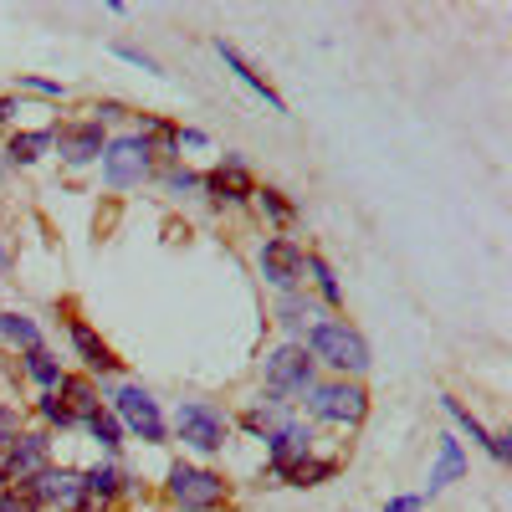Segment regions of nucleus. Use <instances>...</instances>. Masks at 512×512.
<instances>
[{"mask_svg":"<svg viewBox=\"0 0 512 512\" xmlns=\"http://www.w3.org/2000/svg\"><path fill=\"white\" fill-rule=\"evenodd\" d=\"M159 180H164L169 195H200V175H195V169H185V164H169Z\"/></svg>","mask_w":512,"mask_h":512,"instance_id":"28","label":"nucleus"},{"mask_svg":"<svg viewBox=\"0 0 512 512\" xmlns=\"http://www.w3.org/2000/svg\"><path fill=\"white\" fill-rule=\"evenodd\" d=\"M0 338H6V344H16V349H41V328L26 318V313H0Z\"/></svg>","mask_w":512,"mask_h":512,"instance_id":"22","label":"nucleus"},{"mask_svg":"<svg viewBox=\"0 0 512 512\" xmlns=\"http://www.w3.org/2000/svg\"><path fill=\"white\" fill-rule=\"evenodd\" d=\"M303 405H308L313 420L354 431V425H364V415H369V390L359 379H328V384H313Z\"/></svg>","mask_w":512,"mask_h":512,"instance_id":"2","label":"nucleus"},{"mask_svg":"<svg viewBox=\"0 0 512 512\" xmlns=\"http://www.w3.org/2000/svg\"><path fill=\"white\" fill-rule=\"evenodd\" d=\"M113 57L118 62H128V67H144V72H154V77H164V67L149 57V52H139V47H128V41H118V47H113Z\"/></svg>","mask_w":512,"mask_h":512,"instance_id":"32","label":"nucleus"},{"mask_svg":"<svg viewBox=\"0 0 512 512\" xmlns=\"http://www.w3.org/2000/svg\"><path fill=\"white\" fill-rule=\"evenodd\" d=\"M175 436H180L190 451H200V456H216V451L231 441V420H226L216 405H205V400H185V405L175 410Z\"/></svg>","mask_w":512,"mask_h":512,"instance_id":"7","label":"nucleus"},{"mask_svg":"<svg viewBox=\"0 0 512 512\" xmlns=\"http://www.w3.org/2000/svg\"><path fill=\"white\" fill-rule=\"evenodd\" d=\"M0 512H41L31 487H0Z\"/></svg>","mask_w":512,"mask_h":512,"instance_id":"30","label":"nucleus"},{"mask_svg":"<svg viewBox=\"0 0 512 512\" xmlns=\"http://www.w3.org/2000/svg\"><path fill=\"white\" fill-rule=\"evenodd\" d=\"M216 52H221V62H226V67L236 72V82H241V88H251V93L262 98V103H267L272 113H287V98H282V93L272 88V82H267L262 72H256V67H251V62L241 57V47H236V41H226V36H221V41H216Z\"/></svg>","mask_w":512,"mask_h":512,"instance_id":"13","label":"nucleus"},{"mask_svg":"<svg viewBox=\"0 0 512 512\" xmlns=\"http://www.w3.org/2000/svg\"><path fill=\"white\" fill-rule=\"evenodd\" d=\"M82 425H88V436H93L103 451H118V446H123V425L113 420V410H103V405H98L93 415H82Z\"/></svg>","mask_w":512,"mask_h":512,"instance_id":"25","label":"nucleus"},{"mask_svg":"<svg viewBox=\"0 0 512 512\" xmlns=\"http://www.w3.org/2000/svg\"><path fill=\"white\" fill-rule=\"evenodd\" d=\"M72 512H108V502H98V497H88V492H82V497L72 502Z\"/></svg>","mask_w":512,"mask_h":512,"instance_id":"36","label":"nucleus"},{"mask_svg":"<svg viewBox=\"0 0 512 512\" xmlns=\"http://www.w3.org/2000/svg\"><path fill=\"white\" fill-rule=\"evenodd\" d=\"M118 118H128V108H123V103H113V98L93 108V123H118Z\"/></svg>","mask_w":512,"mask_h":512,"instance_id":"33","label":"nucleus"},{"mask_svg":"<svg viewBox=\"0 0 512 512\" xmlns=\"http://www.w3.org/2000/svg\"><path fill=\"white\" fill-rule=\"evenodd\" d=\"M52 144H57L62 164L82 169V164L103 159V144H108V134H103V123H93V118H77V123H52Z\"/></svg>","mask_w":512,"mask_h":512,"instance_id":"10","label":"nucleus"},{"mask_svg":"<svg viewBox=\"0 0 512 512\" xmlns=\"http://www.w3.org/2000/svg\"><path fill=\"white\" fill-rule=\"evenodd\" d=\"M149 175H154V154H149L144 139L118 134V139L103 144V185H108V190H134V185H144Z\"/></svg>","mask_w":512,"mask_h":512,"instance_id":"6","label":"nucleus"},{"mask_svg":"<svg viewBox=\"0 0 512 512\" xmlns=\"http://www.w3.org/2000/svg\"><path fill=\"white\" fill-rule=\"evenodd\" d=\"M21 431H16V410H0V446L6 441H16Z\"/></svg>","mask_w":512,"mask_h":512,"instance_id":"35","label":"nucleus"},{"mask_svg":"<svg viewBox=\"0 0 512 512\" xmlns=\"http://www.w3.org/2000/svg\"><path fill=\"white\" fill-rule=\"evenodd\" d=\"M303 277H313V287H318V297H323L328 308H344V287H338V272L328 267V256L308 251V267H303Z\"/></svg>","mask_w":512,"mask_h":512,"instance_id":"20","label":"nucleus"},{"mask_svg":"<svg viewBox=\"0 0 512 512\" xmlns=\"http://www.w3.org/2000/svg\"><path fill=\"white\" fill-rule=\"evenodd\" d=\"M441 405H446V415H451V420H456V425H461V431L472 436L477 446H487V451H492V461H507V456H512V431H487V425H482L472 410H466L461 400H451V395H441Z\"/></svg>","mask_w":512,"mask_h":512,"instance_id":"14","label":"nucleus"},{"mask_svg":"<svg viewBox=\"0 0 512 512\" xmlns=\"http://www.w3.org/2000/svg\"><path fill=\"white\" fill-rule=\"evenodd\" d=\"M256 267H262V277H267L277 292H297V287H303L308 251L297 246L292 236H272V241H262V256H256Z\"/></svg>","mask_w":512,"mask_h":512,"instance_id":"9","label":"nucleus"},{"mask_svg":"<svg viewBox=\"0 0 512 512\" xmlns=\"http://www.w3.org/2000/svg\"><path fill=\"white\" fill-rule=\"evenodd\" d=\"M52 395H57V400H62V405H67V410H72L77 420H82V415H93V410L103 405V400H98V390H93V379H88V374H62V384H57V390H52Z\"/></svg>","mask_w":512,"mask_h":512,"instance_id":"17","label":"nucleus"},{"mask_svg":"<svg viewBox=\"0 0 512 512\" xmlns=\"http://www.w3.org/2000/svg\"><path fill=\"white\" fill-rule=\"evenodd\" d=\"M303 349L313 354V364H328L338 369V379H354L369 369V344H364V333L344 318H323V323H308V338H303Z\"/></svg>","mask_w":512,"mask_h":512,"instance_id":"1","label":"nucleus"},{"mask_svg":"<svg viewBox=\"0 0 512 512\" xmlns=\"http://www.w3.org/2000/svg\"><path fill=\"white\" fill-rule=\"evenodd\" d=\"M308 318H313V303H308V292H303V287H297V292H282V303H277V323L297 333V328H303Z\"/></svg>","mask_w":512,"mask_h":512,"instance_id":"26","label":"nucleus"},{"mask_svg":"<svg viewBox=\"0 0 512 512\" xmlns=\"http://www.w3.org/2000/svg\"><path fill=\"white\" fill-rule=\"evenodd\" d=\"M47 149H52V128H21V134H11V144H6L11 164H36Z\"/></svg>","mask_w":512,"mask_h":512,"instance_id":"21","label":"nucleus"},{"mask_svg":"<svg viewBox=\"0 0 512 512\" xmlns=\"http://www.w3.org/2000/svg\"><path fill=\"white\" fill-rule=\"evenodd\" d=\"M164 487H169V502H175L180 512H216V507L231 502L226 477L205 472V466H190V461H175V466H169Z\"/></svg>","mask_w":512,"mask_h":512,"instance_id":"3","label":"nucleus"},{"mask_svg":"<svg viewBox=\"0 0 512 512\" xmlns=\"http://www.w3.org/2000/svg\"><path fill=\"white\" fill-rule=\"evenodd\" d=\"M180 144H190V149H205L210 139L200 134V128H180Z\"/></svg>","mask_w":512,"mask_h":512,"instance_id":"37","label":"nucleus"},{"mask_svg":"<svg viewBox=\"0 0 512 512\" xmlns=\"http://www.w3.org/2000/svg\"><path fill=\"white\" fill-rule=\"evenodd\" d=\"M47 466H52V441L26 431V436L6 441V451H0V487H26L47 472Z\"/></svg>","mask_w":512,"mask_h":512,"instance_id":"8","label":"nucleus"},{"mask_svg":"<svg viewBox=\"0 0 512 512\" xmlns=\"http://www.w3.org/2000/svg\"><path fill=\"white\" fill-rule=\"evenodd\" d=\"M303 456H313V431H308V425L287 420L282 431H272V436H267V461H272V477H277V482H282V477H287Z\"/></svg>","mask_w":512,"mask_h":512,"instance_id":"12","label":"nucleus"},{"mask_svg":"<svg viewBox=\"0 0 512 512\" xmlns=\"http://www.w3.org/2000/svg\"><path fill=\"white\" fill-rule=\"evenodd\" d=\"M16 88H21V93H36V98H67V82H57V77H36V72H21V77H16Z\"/></svg>","mask_w":512,"mask_h":512,"instance_id":"29","label":"nucleus"},{"mask_svg":"<svg viewBox=\"0 0 512 512\" xmlns=\"http://www.w3.org/2000/svg\"><path fill=\"white\" fill-rule=\"evenodd\" d=\"M466 477V456H461V441H441V456H436V466H431V497L436 492H446L451 482H461Z\"/></svg>","mask_w":512,"mask_h":512,"instance_id":"18","label":"nucleus"},{"mask_svg":"<svg viewBox=\"0 0 512 512\" xmlns=\"http://www.w3.org/2000/svg\"><path fill=\"white\" fill-rule=\"evenodd\" d=\"M21 113V98H0V123H11Z\"/></svg>","mask_w":512,"mask_h":512,"instance_id":"38","label":"nucleus"},{"mask_svg":"<svg viewBox=\"0 0 512 512\" xmlns=\"http://www.w3.org/2000/svg\"><path fill=\"white\" fill-rule=\"evenodd\" d=\"M36 410H41V420H47V425H57V431H67V425H77V415H72V410H67V405H62V400H57L52 390L41 395V405H36Z\"/></svg>","mask_w":512,"mask_h":512,"instance_id":"31","label":"nucleus"},{"mask_svg":"<svg viewBox=\"0 0 512 512\" xmlns=\"http://www.w3.org/2000/svg\"><path fill=\"white\" fill-rule=\"evenodd\" d=\"M67 338H72V349H77V359L88 364V374H113L118 369V354L103 344V338L82 323V318H67Z\"/></svg>","mask_w":512,"mask_h":512,"instance_id":"15","label":"nucleus"},{"mask_svg":"<svg viewBox=\"0 0 512 512\" xmlns=\"http://www.w3.org/2000/svg\"><path fill=\"white\" fill-rule=\"evenodd\" d=\"M11 267V251H6V241H0V272H6Z\"/></svg>","mask_w":512,"mask_h":512,"instance_id":"39","label":"nucleus"},{"mask_svg":"<svg viewBox=\"0 0 512 512\" xmlns=\"http://www.w3.org/2000/svg\"><path fill=\"white\" fill-rule=\"evenodd\" d=\"M26 374H31V379L41 384V390H57L67 369H62V364H57V359H52L47 349H31V354H26Z\"/></svg>","mask_w":512,"mask_h":512,"instance_id":"27","label":"nucleus"},{"mask_svg":"<svg viewBox=\"0 0 512 512\" xmlns=\"http://www.w3.org/2000/svg\"><path fill=\"white\" fill-rule=\"evenodd\" d=\"M328 477H338V461H328V456H303L282 482H292V487H318V482H328Z\"/></svg>","mask_w":512,"mask_h":512,"instance_id":"24","label":"nucleus"},{"mask_svg":"<svg viewBox=\"0 0 512 512\" xmlns=\"http://www.w3.org/2000/svg\"><path fill=\"white\" fill-rule=\"evenodd\" d=\"M113 420L123 425L128 436H139L144 446H159L169 436V425L159 415V400L149 390H139V384H118L113 390Z\"/></svg>","mask_w":512,"mask_h":512,"instance_id":"5","label":"nucleus"},{"mask_svg":"<svg viewBox=\"0 0 512 512\" xmlns=\"http://www.w3.org/2000/svg\"><path fill=\"white\" fill-rule=\"evenodd\" d=\"M251 200L262 205V216H267L272 226H292V216H297V205H292L277 185H256V190H251Z\"/></svg>","mask_w":512,"mask_h":512,"instance_id":"23","label":"nucleus"},{"mask_svg":"<svg viewBox=\"0 0 512 512\" xmlns=\"http://www.w3.org/2000/svg\"><path fill=\"white\" fill-rule=\"evenodd\" d=\"M31 492H36V502L41 507H72L77 497H82V472H57V466H47L36 482H26Z\"/></svg>","mask_w":512,"mask_h":512,"instance_id":"16","label":"nucleus"},{"mask_svg":"<svg viewBox=\"0 0 512 512\" xmlns=\"http://www.w3.org/2000/svg\"><path fill=\"white\" fill-rule=\"evenodd\" d=\"M123 487H128V477L118 472L113 461H98V466H88V472H82V492L98 497V502H113Z\"/></svg>","mask_w":512,"mask_h":512,"instance_id":"19","label":"nucleus"},{"mask_svg":"<svg viewBox=\"0 0 512 512\" xmlns=\"http://www.w3.org/2000/svg\"><path fill=\"white\" fill-rule=\"evenodd\" d=\"M262 384H267L262 395L292 405L297 395H308L313 384H318V379H313V354H308L303 344H282L277 354H267V364H262Z\"/></svg>","mask_w":512,"mask_h":512,"instance_id":"4","label":"nucleus"},{"mask_svg":"<svg viewBox=\"0 0 512 512\" xmlns=\"http://www.w3.org/2000/svg\"><path fill=\"white\" fill-rule=\"evenodd\" d=\"M251 169H246V159L241 154H226L210 175H200V195H210L216 205H241V200H251Z\"/></svg>","mask_w":512,"mask_h":512,"instance_id":"11","label":"nucleus"},{"mask_svg":"<svg viewBox=\"0 0 512 512\" xmlns=\"http://www.w3.org/2000/svg\"><path fill=\"white\" fill-rule=\"evenodd\" d=\"M425 507V497H390L384 502V512H420Z\"/></svg>","mask_w":512,"mask_h":512,"instance_id":"34","label":"nucleus"}]
</instances>
